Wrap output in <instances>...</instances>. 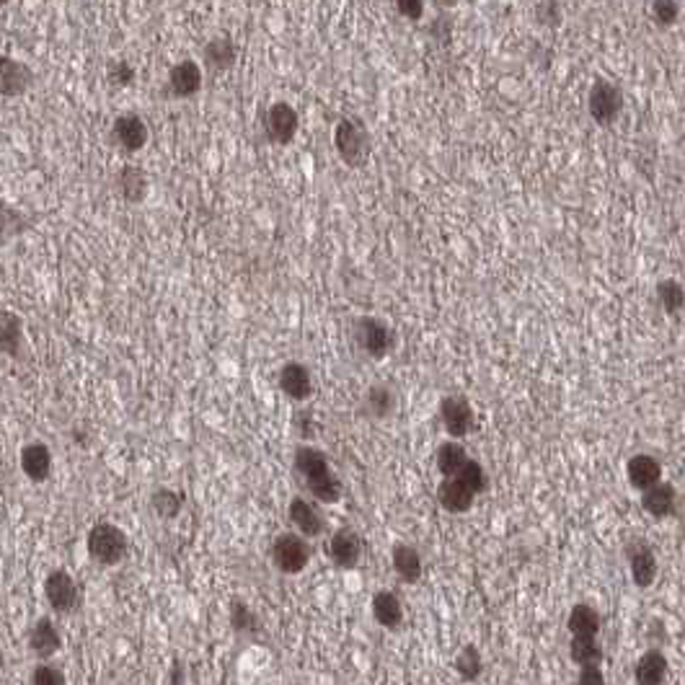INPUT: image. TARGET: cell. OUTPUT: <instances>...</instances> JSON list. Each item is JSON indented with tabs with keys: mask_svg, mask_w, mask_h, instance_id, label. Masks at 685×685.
Masks as SVG:
<instances>
[{
	"mask_svg": "<svg viewBox=\"0 0 685 685\" xmlns=\"http://www.w3.org/2000/svg\"><path fill=\"white\" fill-rule=\"evenodd\" d=\"M295 471L303 476L308 492L324 504H336L342 499V481L332 471L329 458L324 450L311 448V445H300L295 450Z\"/></svg>",
	"mask_w": 685,
	"mask_h": 685,
	"instance_id": "obj_1",
	"label": "cell"
},
{
	"mask_svg": "<svg viewBox=\"0 0 685 685\" xmlns=\"http://www.w3.org/2000/svg\"><path fill=\"white\" fill-rule=\"evenodd\" d=\"M334 147L339 153V158L347 166H362L370 156V132L354 117L339 120V125L334 129Z\"/></svg>",
	"mask_w": 685,
	"mask_h": 685,
	"instance_id": "obj_2",
	"label": "cell"
},
{
	"mask_svg": "<svg viewBox=\"0 0 685 685\" xmlns=\"http://www.w3.org/2000/svg\"><path fill=\"white\" fill-rule=\"evenodd\" d=\"M88 554L102 566H117L127 556V536L111 522H96L88 533Z\"/></svg>",
	"mask_w": 685,
	"mask_h": 685,
	"instance_id": "obj_3",
	"label": "cell"
},
{
	"mask_svg": "<svg viewBox=\"0 0 685 685\" xmlns=\"http://www.w3.org/2000/svg\"><path fill=\"white\" fill-rule=\"evenodd\" d=\"M354 339H357V347L368 357L373 360H383L386 354L391 352L394 347V332L391 326L383 321V318H375V316H362L357 318L354 324Z\"/></svg>",
	"mask_w": 685,
	"mask_h": 685,
	"instance_id": "obj_4",
	"label": "cell"
},
{
	"mask_svg": "<svg viewBox=\"0 0 685 685\" xmlns=\"http://www.w3.org/2000/svg\"><path fill=\"white\" fill-rule=\"evenodd\" d=\"M587 111L598 125H613L623 111V91L613 81H595L587 93Z\"/></svg>",
	"mask_w": 685,
	"mask_h": 685,
	"instance_id": "obj_5",
	"label": "cell"
},
{
	"mask_svg": "<svg viewBox=\"0 0 685 685\" xmlns=\"http://www.w3.org/2000/svg\"><path fill=\"white\" fill-rule=\"evenodd\" d=\"M271 561L285 574H300L311 561V546L295 533H282L271 546Z\"/></svg>",
	"mask_w": 685,
	"mask_h": 685,
	"instance_id": "obj_6",
	"label": "cell"
},
{
	"mask_svg": "<svg viewBox=\"0 0 685 685\" xmlns=\"http://www.w3.org/2000/svg\"><path fill=\"white\" fill-rule=\"evenodd\" d=\"M440 422L453 440H463L466 435H471L476 414L466 396H445L440 401Z\"/></svg>",
	"mask_w": 685,
	"mask_h": 685,
	"instance_id": "obj_7",
	"label": "cell"
},
{
	"mask_svg": "<svg viewBox=\"0 0 685 685\" xmlns=\"http://www.w3.org/2000/svg\"><path fill=\"white\" fill-rule=\"evenodd\" d=\"M300 129V117L288 102H274L264 114V135L274 146H290Z\"/></svg>",
	"mask_w": 685,
	"mask_h": 685,
	"instance_id": "obj_8",
	"label": "cell"
},
{
	"mask_svg": "<svg viewBox=\"0 0 685 685\" xmlns=\"http://www.w3.org/2000/svg\"><path fill=\"white\" fill-rule=\"evenodd\" d=\"M44 595L49 605L58 610V613H76L78 605H81V590L76 580L65 572V569H55L47 580H44Z\"/></svg>",
	"mask_w": 685,
	"mask_h": 685,
	"instance_id": "obj_9",
	"label": "cell"
},
{
	"mask_svg": "<svg viewBox=\"0 0 685 685\" xmlns=\"http://www.w3.org/2000/svg\"><path fill=\"white\" fill-rule=\"evenodd\" d=\"M626 559H628V572H631V580L636 587H652L654 580H657V572H660V564H657V556L654 551L642 543V540H634L626 546Z\"/></svg>",
	"mask_w": 685,
	"mask_h": 685,
	"instance_id": "obj_10",
	"label": "cell"
},
{
	"mask_svg": "<svg viewBox=\"0 0 685 685\" xmlns=\"http://www.w3.org/2000/svg\"><path fill=\"white\" fill-rule=\"evenodd\" d=\"M111 138L127 153H138L147 146L150 132L140 114H120L111 125Z\"/></svg>",
	"mask_w": 685,
	"mask_h": 685,
	"instance_id": "obj_11",
	"label": "cell"
},
{
	"mask_svg": "<svg viewBox=\"0 0 685 685\" xmlns=\"http://www.w3.org/2000/svg\"><path fill=\"white\" fill-rule=\"evenodd\" d=\"M202 84H205L202 65L194 63V60H182L168 73V88H171V96H176V99L197 96L202 91Z\"/></svg>",
	"mask_w": 685,
	"mask_h": 685,
	"instance_id": "obj_12",
	"label": "cell"
},
{
	"mask_svg": "<svg viewBox=\"0 0 685 685\" xmlns=\"http://www.w3.org/2000/svg\"><path fill=\"white\" fill-rule=\"evenodd\" d=\"M326 554L329 559L342 566V569H352L360 564V556H362V540L360 536L350 530V528H342L336 530L332 538H329V546H326Z\"/></svg>",
	"mask_w": 685,
	"mask_h": 685,
	"instance_id": "obj_13",
	"label": "cell"
},
{
	"mask_svg": "<svg viewBox=\"0 0 685 685\" xmlns=\"http://www.w3.org/2000/svg\"><path fill=\"white\" fill-rule=\"evenodd\" d=\"M626 478L634 489L646 492V489H652L654 484L663 481V463L654 456H649V453H636L626 463Z\"/></svg>",
	"mask_w": 685,
	"mask_h": 685,
	"instance_id": "obj_14",
	"label": "cell"
},
{
	"mask_svg": "<svg viewBox=\"0 0 685 685\" xmlns=\"http://www.w3.org/2000/svg\"><path fill=\"white\" fill-rule=\"evenodd\" d=\"M642 507L646 515L657 520L675 518L678 515V492H675V486L667 484V481L654 484L652 489L642 492Z\"/></svg>",
	"mask_w": 685,
	"mask_h": 685,
	"instance_id": "obj_15",
	"label": "cell"
},
{
	"mask_svg": "<svg viewBox=\"0 0 685 685\" xmlns=\"http://www.w3.org/2000/svg\"><path fill=\"white\" fill-rule=\"evenodd\" d=\"M31 70L13 58H3L0 55V96L3 99H13L26 93V88L31 85Z\"/></svg>",
	"mask_w": 685,
	"mask_h": 685,
	"instance_id": "obj_16",
	"label": "cell"
},
{
	"mask_svg": "<svg viewBox=\"0 0 685 685\" xmlns=\"http://www.w3.org/2000/svg\"><path fill=\"white\" fill-rule=\"evenodd\" d=\"M280 388L292 401H306L313 394V375L303 362H288L280 370Z\"/></svg>",
	"mask_w": 685,
	"mask_h": 685,
	"instance_id": "obj_17",
	"label": "cell"
},
{
	"mask_svg": "<svg viewBox=\"0 0 685 685\" xmlns=\"http://www.w3.org/2000/svg\"><path fill=\"white\" fill-rule=\"evenodd\" d=\"M474 499L476 494L460 481V478H445L437 489V502L445 512H453V515H460V512H468L474 507Z\"/></svg>",
	"mask_w": 685,
	"mask_h": 685,
	"instance_id": "obj_18",
	"label": "cell"
},
{
	"mask_svg": "<svg viewBox=\"0 0 685 685\" xmlns=\"http://www.w3.org/2000/svg\"><path fill=\"white\" fill-rule=\"evenodd\" d=\"M670 672V663L660 649H646L639 663L634 667V681L636 685H664Z\"/></svg>",
	"mask_w": 685,
	"mask_h": 685,
	"instance_id": "obj_19",
	"label": "cell"
},
{
	"mask_svg": "<svg viewBox=\"0 0 685 685\" xmlns=\"http://www.w3.org/2000/svg\"><path fill=\"white\" fill-rule=\"evenodd\" d=\"M288 515H290L292 525H295L306 538H316V536L324 533V518H321V512L316 510V504H311L308 499H292Z\"/></svg>",
	"mask_w": 685,
	"mask_h": 685,
	"instance_id": "obj_20",
	"label": "cell"
},
{
	"mask_svg": "<svg viewBox=\"0 0 685 685\" xmlns=\"http://www.w3.org/2000/svg\"><path fill=\"white\" fill-rule=\"evenodd\" d=\"M22 471L31 481L42 484L52 471V453L44 442H29L22 450Z\"/></svg>",
	"mask_w": 685,
	"mask_h": 685,
	"instance_id": "obj_21",
	"label": "cell"
},
{
	"mask_svg": "<svg viewBox=\"0 0 685 685\" xmlns=\"http://www.w3.org/2000/svg\"><path fill=\"white\" fill-rule=\"evenodd\" d=\"M600 613L590 605V602H577L572 610H569V618H566V628L572 636H587V639H598L600 634Z\"/></svg>",
	"mask_w": 685,
	"mask_h": 685,
	"instance_id": "obj_22",
	"label": "cell"
},
{
	"mask_svg": "<svg viewBox=\"0 0 685 685\" xmlns=\"http://www.w3.org/2000/svg\"><path fill=\"white\" fill-rule=\"evenodd\" d=\"M29 646L37 657H52L60 646H63V639H60V631L58 626L49 621V618H40V621L31 626V634H29Z\"/></svg>",
	"mask_w": 685,
	"mask_h": 685,
	"instance_id": "obj_23",
	"label": "cell"
},
{
	"mask_svg": "<svg viewBox=\"0 0 685 685\" xmlns=\"http://www.w3.org/2000/svg\"><path fill=\"white\" fill-rule=\"evenodd\" d=\"M373 618L383 628H388V631L401 628V623H404V605H401V600L396 598L391 590H380V592L373 595Z\"/></svg>",
	"mask_w": 685,
	"mask_h": 685,
	"instance_id": "obj_24",
	"label": "cell"
},
{
	"mask_svg": "<svg viewBox=\"0 0 685 685\" xmlns=\"http://www.w3.org/2000/svg\"><path fill=\"white\" fill-rule=\"evenodd\" d=\"M391 561H394V572L406 584H416L422 580V556H419L414 546L396 543L394 551H391Z\"/></svg>",
	"mask_w": 685,
	"mask_h": 685,
	"instance_id": "obj_25",
	"label": "cell"
},
{
	"mask_svg": "<svg viewBox=\"0 0 685 685\" xmlns=\"http://www.w3.org/2000/svg\"><path fill=\"white\" fill-rule=\"evenodd\" d=\"M466 460H468V453H466V448H463L458 440L442 442V445L437 448L435 466H437V471H440L445 478L458 476V471L466 466Z\"/></svg>",
	"mask_w": 685,
	"mask_h": 685,
	"instance_id": "obj_26",
	"label": "cell"
},
{
	"mask_svg": "<svg viewBox=\"0 0 685 685\" xmlns=\"http://www.w3.org/2000/svg\"><path fill=\"white\" fill-rule=\"evenodd\" d=\"M238 58V47L230 37H215L205 44V65L215 70H230Z\"/></svg>",
	"mask_w": 685,
	"mask_h": 685,
	"instance_id": "obj_27",
	"label": "cell"
},
{
	"mask_svg": "<svg viewBox=\"0 0 685 685\" xmlns=\"http://www.w3.org/2000/svg\"><path fill=\"white\" fill-rule=\"evenodd\" d=\"M396 412V394L394 388L378 383V386H370L368 394H365V414L373 416V419H388V416Z\"/></svg>",
	"mask_w": 685,
	"mask_h": 685,
	"instance_id": "obj_28",
	"label": "cell"
},
{
	"mask_svg": "<svg viewBox=\"0 0 685 685\" xmlns=\"http://www.w3.org/2000/svg\"><path fill=\"white\" fill-rule=\"evenodd\" d=\"M23 324L16 313H0V352L19 357L22 352Z\"/></svg>",
	"mask_w": 685,
	"mask_h": 685,
	"instance_id": "obj_29",
	"label": "cell"
},
{
	"mask_svg": "<svg viewBox=\"0 0 685 685\" xmlns=\"http://www.w3.org/2000/svg\"><path fill=\"white\" fill-rule=\"evenodd\" d=\"M456 667L458 678L460 681H466V683H474L478 675H481V670H484V660H481V652H478V646L474 644H466L460 652L456 654Z\"/></svg>",
	"mask_w": 685,
	"mask_h": 685,
	"instance_id": "obj_30",
	"label": "cell"
},
{
	"mask_svg": "<svg viewBox=\"0 0 685 685\" xmlns=\"http://www.w3.org/2000/svg\"><path fill=\"white\" fill-rule=\"evenodd\" d=\"M569 657L580 667H587V664H600L605 652L598 644V639H587V636H572V644H569Z\"/></svg>",
	"mask_w": 685,
	"mask_h": 685,
	"instance_id": "obj_31",
	"label": "cell"
},
{
	"mask_svg": "<svg viewBox=\"0 0 685 685\" xmlns=\"http://www.w3.org/2000/svg\"><path fill=\"white\" fill-rule=\"evenodd\" d=\"M120 191L125 197L127 202H140L146 197L147 191V176L146 171L135 166H127L122 173H120Z\"/></svg>",
	"mask_w": 685,
	"mask_h": 685,
	"instance_id": "obj_32",
	"label": "cell"
},
{
	"mask_svg": "<svg viewBox=\"0 0 685 685\" xmlns=\"http://www.w3.org/2000/svg\"><path fill=\"white\" fill-rule=\"evenodd\" d=\"M657 300H660L664 313L675 316L685 308V288L678 280H663L657 285Z\"/></svg>",
	"mask_w": 685,
	"mask_h": 685,
	"instance_id": "obj_33",
	"label": "cell"
},
{
	"mask_svg": "<svg viewBox=\"0 0 685 685\" xmlns=\"http://www.w3.org/2000/svg\"><path fill=\"white\" fill-rule=\"evenodd\" d=\"M453 478H460L474 494H481V492L489 489V474H486V468H484L478 460H474V458H468L466 466H463V468L458 471V476Z\"/></svg>",
	"mask_w": 685,
	"mask_h": 685,
	"instance_id": "obj_34",
	"label": "cell"
},
{
	"mask_svg": "<svg viewBox=\"0 0 685 685\" xmlns=\"http://www.w3.org/2000/svg\"><path fill=\"white\" fill-rule=\"evenodd\" d=\"M649 16H652L654 26L670 29V26H675L678 19H681V3H678V0H652Z\"/></svg>",
	"mask_w": 685,
	"mask_h": 685,
	"instance_id": "obj_35",
	"label": "cell"
},
{
	"mask_svg": "<svg viewBox=\"0 0 685 685\" xmlns=\"http://www.w3.org/2000/svg\"><path fill=\"white\" fill-rule=\"evenodd\" d=\"M182 504H184V499H182V494H176L173 489H158V492L153 494V510L158 512V518H179Z\"/></svg>",
	"mask_w": 685,
	"mask_h": 685,
	"instance_id": "obj_36",
	"label": "cell"
},
{
	"mask_svg": "<svg viewBox=\"0 0 685 685\" xmlns=\"http://www.w3.org/2000/svg\"><path fill=\"white\" fill-rule=\"evenodd\" d=\"M533 16L540 26H548V29H556L564 19V8H561L559 0H538L536 8H533Z\"/></svg>",
	"mask_w": 685,
	"mask_h": 685,
	"instance_id": "obj_37",
	"label": "cell"
},
{
	"mask_svg": "<svg viewBox=\"0 0 685 685\" xmlns=\"http://www.w3.org/2000/svg\"><path fill=\"white\" fill-rule=\"evenodd\" d=\"M19 228H22V215L11 208L8 202L0 200V246L8 244L19 233Z\"/></svg>",
	"mask_w": 685,
	"mask_h": 685,
	"instance_id": "obj_38",
	"label": "cell"
},
{
	"mask_svg": "<svg viewBox=\"0 0 685 685\" xmlns=\"http://www.w3.org/2000/svg\"><path fill=\"white\" fill-rule=\"evenodd\" d=\"M230 623H233V628L236 631H259V618L254 616V610H251L246 602H233L230 605Z\"/></svg>",
	"mask_w": 685,
	"mask_h": 685,
	"instance_id": "obj_39",
	"label": "cell"
},
{
	"mask_svg": "<svg viewBox=\"0 0 685 685\" xmlns=\"http://www.w3.org/2000/svg\"><path fill=\"white\" fill-rule=\"evenodd\" d=\"M31 685H65L63 670H58L52 664H40L31 675Z\"/></svg>",
	"mask_w": 685,
	"mask_h": 685,
	"instance_id": "obj_40",
	"label": "cell"
},
{
	"mask_svg": "<svg viewBox=\"0 0 685 685\" xmlns=\"http://www.w3.org/2000/svg\"><path fill=\"white\" fill-rule=\"evenodd\" d=\"M109 81H111V85H122V88L132 85V81H135V67L127 63V60L111 63V67H109Z\"/></svg>",
	"mask_w": 685,
	"mask_h": 685,
	"instance_id": "obj_41",
	"label": "cell"
},
{
	"mask_svg": "<svg viewBox=\"0 0 685 685\" xmlns=\"http://www.w3.org/2000/svg\"><path fill=\"white\" fill-rule=\"evenodd\" d=\"M398 16H404L406 22H419L424 16V5L427 0H394Z\"/></svg>",
	"mask_w": 685,
	"mask_h": 685,
	"instance_id": "obj_42",
	"label": "cell"
},
{
	"mask_svg": "<svg viewBox=\"0 0 685 685\" xmlns=\"http://www.w3.org/2000/svg\"><path fill=\"white\" fill-rule=\"evenodd\" d=\"M577 685H605V675H602L600 664L580 667V672H577Z\"/></svg>",
	"mask_w": 685,
	"mask_h": 685,
	"instance_id": "obj_43",
	"label": "cell"
},
{
	"mask_svg": "<svg viewBox=\"0 0 685 685\" xmlns=\"http://www.w3.org/2000/svg\"><path fill=\"white\" fill-rule=\"evenodd\" d=\"M168 685H184V667H182V663H173Z\"/></svg>",
	"mask_w": 685,
	"mask_h": 685,
	"instance_id": "obj_44",
	"label": "cell"
},
{
	"mask_svg": "<svg viewBox=\"0 0 685 685\" xmlns=\"http://www.w3.org/2000/svg\"><path fill=\"white\" fill-rule=\"evenodd\" d=\"M437 8H456L460 0H432Z\"/></svg>",
	"mask_w": 685,
	"mask_h": 685,
	"instance_id": "obj_45",
	"label": "cell"
},
{
	"mask_svg": "<svg viewBox=\"0 0 685 685\" xmlns=\"http://www.w3.org/2000/svg\"><path fill=\"white\" fill-rule=\"evenodd\" d=\"M8 3H11V0H0V8H5Z\"/></svg>",
	"mask_w": 685,
	"mask_h": 685,
	"instance_id": "obj_46",
	"label": "cell"
},
{
	"mask_svg": "<svg viewBox=\"0 0 685 685\" xmlns=\"http://www.w3.org/2000/svg\"><path fill=\"white\" fill-rule=\"evenodd\" d=\"M0 44H3V40H0Z\"/></svg>",
	"mask_w": 685,
	"mask_h": 685,
	"instance_id": "obj_47",
	"label": "cell"
}]
</instances>
